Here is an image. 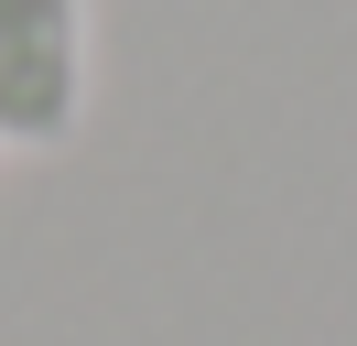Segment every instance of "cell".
<instances>
[{
    "mask_svg": "<svg viewBox=\"0 0 357 346\" xmlns=\"http://www.w3.org/2000/svg\"><path fill=\"white\" fill-rule=\"evenodd\" d=\"M98 86L87 0H0V151H66Z\"/></svg>",
    "mask_w": 357,
    "mask_h": 346,
    "instance_id": "6da1fadb",
    "label": "cell"
}]
</instances>
